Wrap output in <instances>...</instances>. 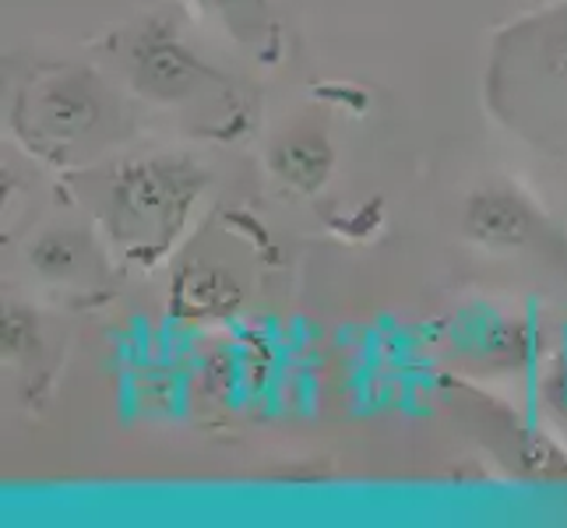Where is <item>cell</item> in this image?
<instances>
[{
	"label": "cell",
	"instance_id": "1",
	"mask_svg": "<svg viewBox=\"0 0 567 528\" xmlns=\"http://www.w3.org/2000/svg\"><path fill=\"white\" fill-rule=\"evenodd\" d=\"M184 201H190V194L181 187V180H173V173L159 166L127 173L121 194H116V237L124 232L131 244H142L145 237H166L173 219H181V211L187 208Z\"/></svg>",
	"mask_w": 567,
	"mask_h": 528
},
{
	"label": "cell",
	"instance_id": "2",
	"mask_svg": "<svg viewBox=\"0 0 567 528\" xmlns=\"http://www.w3.org/2000/svg\"><path fill=\"white\" fill-rule=\"evenodd\" d=\"M190 4L250 53H265V46L276 39V18H271L268 0H190Z\"/></svg>",
	"mask_w": 567,
	"mask_h": 528
},
{
	"label": "cell",
	"instance_id": "3",
	"mask_svg": "<svg viewBox=\"0 0 567 528\" xmlns=\"http://www.w3.org/2000/svg\"><path fill=\"white\" fill-rule=\"evenodd\" d=\"M529 226H533L529 208H525L518 198H512V194H501V190L473 198L468 215H465V229L473 232L480 244H491V247L525 244Z\"/></svg>",
	"mask_w": 567,
	"mask_h": 528
},
{
	"label": "cell",
	"instance_id": "4",
	"mask_svg": "<svg viewBox=\"0 0 567 528\" xmlns=\"http://www.w3.org/2000/svg\"><path fill=\"white\" fill-rule=\"evenodd\" d=\"M138 68L145 74V89H152V95H166V100H177L181 92H187L202 77L198 64L181 46L152 50Z\"/></svg>",
	"mask_w": 567,
	"mask_h": 528
},
{
	"label": "cell",
	"instance_id": "5",
	"mask_svg": "<svg viewBox=\"0 0 567 528\" xmlns=\"http://www.w3.org/2000/svg\"><path fill=\"white\" fill-rule=\"evenodd\" d=\"M331 166L328 145L318 142V134H300L289 145L279 148V169L286 173V180L300 187H315Z\"/></svg>",
	"mask_w": 567,
	"mask_h": 528
},
{
	"label": "cell",
	"instance_id": "6",
	"mask_svg": "<svg viewBox=\"0 0 567 528\" xmlns=\"http://www.w3.org/2000/svg\"><path fill=\"white\" fill-rule=\"evenodd\" d=\"M564 64H567V56H564Z\"/></svg>",
	"mask_w": 567,
	"mask_h": 528
}]
</instances>
